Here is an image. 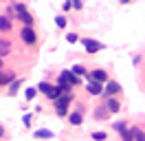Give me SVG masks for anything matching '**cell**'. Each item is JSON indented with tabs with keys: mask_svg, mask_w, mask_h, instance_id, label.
Segmentation results:
<instances>
[{
	"mask_svg": "<svg viewBox=\"0 0 145 141\" xmlns=\"http://www.w3.org/2000/svg\"><path fill=\"white\" fill-rule=\"evenodd\" d=\"M37 88H40V90H42V93H44L48 99H55V101H57V99L64 95V90H62L59 86H53V84H48V82H42Z\"/></svg>",
	"mask_w": 145,
	"mask_h": 141,
	"instance_id": "cell-1",
	"label": "cell"
},
{
	"mask_svg": "<svg viewBox=\"0 0 145 141\" xmlns=\"http://www.w3.org/2000/svg\"><path fill=\"white\" fill-rule=\"evenodd\" d=\"M13 9H16L18 18L22 20V22H24V26H31V29H33V22H35V20H33V16H31V13L27 11V7H24L22 2H16V5H13Z\"/></svg>",
	"mask_w": 145,
	"mask_h": 141,
	"instance_id": "cell-2",
	"label": "cell"
},
{
	"mask_svg": "<svg viewBox=\"0 0 145 141\" xmlns=\"http://www.w3.org/2000/svg\"><path fill=\"white\" fill-rule=\"evenodd\" d=\"M71 99H72L71 93H64V95L55 101V108H57V115H59V117H66V115H68V104H71Z\"/></svg>",
	"mask_w": 145,
	"mask_h": 141,
	"instance_id": "cell-3",
	"label": "cell"
},
{
	"mask_svg": "<svg viewBox=\"0 0 145 141\" xmlns=\"http://www.w3.org/2000/svg\"><path fill=\"white\" fill-rule=\"evenodd\" d=\"M119 93H121V84H119V82H112V79H110L108 84L103 86V95H106V99L119 95Z\"/></svg>",
	"mask_w": 145,
	"mask_h": 141,
	"instance_id": "cell-4",
	"label": "cell"
},
{
	"mask_svg": "<svg viewBox=\"0 0 145 141\" xmlns=\"http://www.w3.org/2000/svg\"><path fill=\"white\" fill-rule=\"evenodd\" d=\"M20 38H22L27 44H35L37 42V33L31 29V26H24V29H22V33H20Z\"/></svg>",
	"mask_w": 145,
	"mask_h": 141,
	"instance_id": "cell-5",
	"label": "cell"
},
{
	"mask_svg": "<svg viewBox=\"0 0 145 141\" xmlns=\"http://www.w3.org/2000/svg\"><path fill=\"white\" fill-rule=\"evenodd\" d=\"M90 75H92V82H99V84H108V82H110V79H108V73H106L103 69L92 70Z\"/></svg>",
	"mask_w": 145,
	"mask_h": 141,
	"instance_id": "cell-6",
	"label": "cell"
},
{
	"mask_svg": "<svg viewBox=\"0 0 145 141\" xmlns=\"http://www.w3.org/2000/svg\"><path fill=\"white\" fill-rule=\"evenodd\" d=\"M86 90H88L90 95H101V93H103V84H99V82H88Z\"/></svg>",
	"mask_w": 145,
	"mask_h": 141,
	"instance_id": "cell-7",
	"label": "cell"
},
{
	"mask_svg": "<svg viewBox=\"0 0 145 141\" xmlns=\"http://www.w3.org/2000/svg\"><path fill=\"white\" fill-rule=\"evenodd\" d=\"M84 46H86V51H88V53H97V51H101V49H103L97 40H84Z\"/></svg>",
	"mask_w": 145,
	"mask_h": 141,
	"instance_id": "cell-8",
	"label": "cell"
},
{
	"mask_svg": "<svg viewBox=\"0 0 145 141\" xmlns=\"http://www.w3.org/2000/svg\"><path fill=\"white\" fill-rule=\"evenodd\" d=\"M106 108H108V113H119V110H121V104H119L114 97H110V99H106Z\"/></svg>",
	"mask_w": 145,
	"mask_h": 141,
	"instance_id": "cell-9",
	"label": "cell"
},
{
	"mask_svg": "<svg viewBox=\"0 0 145 141\" xmlns=\"http://www.w3.org/2000/svg\"><path fill=\"white\" fill-rule=\"evenodd\" d=\"M130 139L132 141H145V132L141 128H130Z\"/></svg>",
	"mask_w": 145,
	"mask_h": 141,
	"instance_id": "cell-10",
	"label": "cell"
},
{
	"mask_svg": "<svg viewBox=\"0 0 145 141\" xmlns=\"http://www.w3.org/2000/svg\"><path fill=\"white\" fill-rule=\"evenodd\" d=\"M82 119H84V117H82V110H77V113H71V115H68V121H71L72 126H82Z\"/></svg>",
	"mask_w": 145,
	"mask_h": 141,
	"instance_id": "cell-11",
	"label": "cell"
},
{
	"mask_svg": "<svg viewBox=\"0 0 145 141\" xmlns=\"http://www.w3.org/2000/svg\"><path fill=\"white\" fill-rule=\"evenodd\" d=\"M9 51H11V44L7 42V40H0V60H2L5 55H9Z\"/></svg>",
	"mask_w": 145,
	"mask_h": 141,
	"instance_id": "cell-12",
	"label": "cell"
},
{
	"mask_svg": "<svg viewBox=\"0 0 145 141\" xmlns=\"http://www.w3.org/2000/svg\"><path fill=\"white\" fill-rule=\"evenodd\" d=\"M72 75H77V77H86V75H88V70L84 69L82 64H75V66H72V70H71Z\"/></svg>",
	"mask_w": 145,
	"mask_h": 141,
	"instance_id": "cell-13",
	"label": "cell"
},
{
	"mask_svg": "<svg viewBox=\"0 0 145 141\" xmlns=\"http://www.w3.org/2000/svg\"><path fill=\"white\" fill-rule=\"evenodd\" d=\"M114 130L121 132V137H125L130 128H127V123H125V121H117V123H114Z\"/></svg>",
	"mask_w": 145,
	"mask_h": 141,
	"instance_id": "cell-14",
	"label": "cell"
},
{
	"mask_svg": "<svg viewBox=\"0 0 145 141\" xmlns=\"http://www.w3.org/2000/svg\"><path fill=\"white\" fill-rule=\"evenodd\" d=\"M11 29V20L7 16H0V31H9Z\"/></svg>",
	"mask_w": 145,
	"mask_h": 141,
	"instance_id": "cell-15",
	"label": "cell"
},
{
	"mask_svg": "<svg viewBox=\"0 0 145 141\" xmlns=\"http://www.w3.org/2000/svg\"><path fill=\"white\" fill-rule=\"evenodd\" d=\"M35 137H37V139H53V132H51V130H37Z\"/></svg>",
	"mask_w": 145,
	"mask_h": 141,
	"instance_id": "cell-16",
	"label": "cell"
},
{
	"mask_svg": "<svg viewBox=\"0 0 145 141\" xmlns=\"http://www.w3.org/2000/svg\"><path fill=\"white\" fill-rule=\"evenodd\" d=\"M66 77H68V84H71V86H77V84H79V77L72 75L71 70H66Z\"/></svg>",
	"mask_w": 145,
	"mask_h": 141,
	"instance_id": "cell-17",
	"label": "cell"
},
{
	"mask_svg": "<svg viewBox=\"0 0 145 141\" xmlns=\"http://www.w3.org/2000/svg\"><path fill=\"white\" fill-rule=\"evenodd\" d=\"M20 84H22V79H16L13 84H11V90H9V95H16L18 93V88H20Z\"/></svg>",
	"mask_w": 145,
	"mask_h": 141,
	"instance_id": "cell-18",
	"label": "cell"
},
{
	"mask_svg": "<svg viewBox=\"0 0 145 141\" xmlns=\"http://www.w3.org/2000/svg\"><path fill=\"white\" fill-rule=\"evenodd\" d=\"M35 93H37V88H27V93H24V97H27L29 101H31V99L35 97Z\"/></svg>",
	"mask_w": 145,
	"mask_h": 141,
	"instance_id": "cell-19",
	"label": "cell"
},
{
	"mask_svg": "<svg viewBox=\"0 0 145 141\" xmlns=\"http://www.w3.org/2000/svg\"><path fill=\"white\" fill-rule=\"evenodd\" d=\"M106 137H108L106 132H92V139H95V141H103Z\"/></svg>",
	"mask_w": 145,
	"mask_h": 141,
	"instance_id": "cell-20",
	"label": "cell"
},
{
	"mask_svg": "<svg viewBox=\"0 0 145 141\" xmlns=\"http://www.w3.org/2000/svg\"><path fill=\"white\" fill-rule=\"evenodd\" d=\"M55 22H57L59 29H64V26H66V18H64V16H57V18H55Z\"/></svg>",
	"mask_w": 145,
	"mask_h": 141,
	"instance_id": "cell-21",
	"label": "cell"
},
{
	"mask_svg": "<svg viewBox=\"0 0 145 141\" xmlns=\"http://www.w3.org/2000/svg\"><path fill=\"white\" fill-rule=\"evenodd\" d=\"M66 40H68L71 44H75L77 40H79V35H77V33H68V35H66Z\"/></svg>",
	"mask_w": 145,
	"mask_h": 141,
	"instance_id": "cell-22",
	"label": "cell"
},
{
	"mask_svg": "<svg viewBox=\"0 0 145 141\" xmlns=\"http://www.w3.org/2000/svg\"><path fill=\"white\" fill-rule=\"evenodd\" d=\"M106 110H95V117H97V119H103V117H106Z\"/></svg>",
	"mask_w": 145,
	"mask_h": 141,
	"instance_id": "cell-23",
	"label": "cell"
},
{
	"mask_svg": "<svg viewBox=\"0 0 145 141\" xmlns=\"http://www.w3.org/2000/svg\"><path fill=\"white\" fill-rule=\"evenodd\" d=\"M72 7H75V9H82L84 2H82V0H75V2H72Z\"/></svg>",
	"mask_w": 145,
	"mask_h": 141,
	"instance_id": "cell-24",
	"label": "cell"
},
{
	"mask_svg": "<svg viewBox=\"0 0 145 141\" xmlns=\"http://www.w3.org/2000/svg\"><path fill=\"white\" fill-rule=\"evenodd\" d=\"M62 9H64V11H71V9H72V5H71V2H64V5H62Z\"/></svg>",
	"mask_w": 145,
	"mask_h": 141,
	"instance_id": "cell-25",
	"label": "cell"
},
{
	"mask_svg": "<svg viewBox=\"0 0 145 141\" xmlns=\"http://www.w3.org/2000/svg\"><path fill=\"white\" fill-rule=\"evenodd\" d=\"M123 141H132V139H130V130H127V134L123 137Z\"/></svg>",
	"mask_w": 145,
	"mask_h": 141,
	"instance_id": "cell-26",
	"label": "cell"
},
{
	"mask_svg": "<svg viewBox=\"0 0 145 141\" xmlns=\"http://www.w3.org/2000/svg\"><path fill=\"white\" fill-rule=\"evenodd\" d=\"M2 134H5V128H2V126H0V137H2Z\"/></svg>",
	"mask_w": 145,
	"mask_h": 141,
	"instance_id": "cell-27",
	"label": "cell"
},
{
	"mask_svg": "<svg viewBox=\"0 0 145 141\" xmlns=\"http://www.w3.org/2000/svg\"><path fill=\"white\" fill-rule=\"evenodd\" d=\"M0 69H2V60H0Z\"/></svg>",
	"mask_w": 145,
	"mask_h": 141,
	"instance_id": "cell-28",
	"label": "cell"
}]
</instances>
